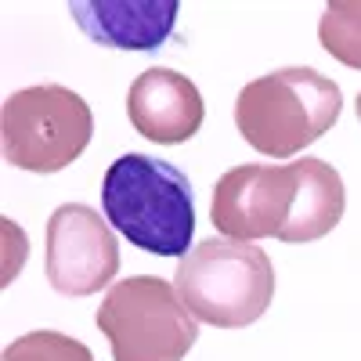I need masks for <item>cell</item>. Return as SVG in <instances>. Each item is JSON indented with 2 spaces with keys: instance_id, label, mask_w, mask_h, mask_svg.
Here are the masks:
<instances>
[{
  "instance_id": "9",
  "label": "cell",
  "mask_w": 361,
  "mask_h": 361,
  "mask_svg": "<svg viewBox=\"0 0 361 361\" xmlns=\"http://www.w3.org/2000/svg\"><path fill=\"white\" fill-rule=\"evenodd\" d=\"M69 11L90 40L112 51H156L177 22L173 0H76Z\"/></svg>"
},
{
  "instance_id": "13",
  "label": "cell",
  "mask_w": 361,
  "mask_h": 361,
  "mask_svg": "<svg viewBox=\"0 0 361 361\" xmlns=\"http://www.w3.org/2000/svg\"><path fill=\"white\" fill-rule=\"evenodd\" d=\"M354 109H357V119H361V94H357V105Z\"/></svg>"
},
{
  "instance_id": "10",
  "label": "cell",
  "mask_w": 361,
  "mask_h": 361,
  "mask_svg": "<svg viewBox=\"0 0 361 361\" xmlns=\"http://www.w3.org/2000/svg\"><path fill=\"white\" fill-rule=\"evenodd\" d=\"M296 202L293 214L286 221V228L279 231L282 243H314V238H325L343 217V180L340 173L329 166L325 159H300L296 163Z\"/></svg>"
},
{
  "instance_id": "11",
  "label": "cell",
  "mask_w": 361,
  "mask_h": 361,
  "mask_svg": "<svg viewBox=\"0 0 361 361\" xmlns=\"http://www.w3.org/2000/svg\"><path fill=\"white\" fill-rule=\"evenodd\" d=\"M318 40L336 62L361 69V0H333L322 15Z\"/></svg>"
},
{
  "instance_id": "6",
  "label": "cell",
  "mask_w": 361,
  "mask_h": 361,
  "mask_svg": "<svg viewBox=\"0 0 361 361\" xmlns=\"http://www.w3.org/2000/svg\"><path fill=\"white\" fill-rule=\"evenodd\" d=\"M296 163L289 166H235L228 170L217 188L209 221L217 231L235 243H253V238H279L286 228L293 202H296Z\"/></svg>"
},
{
  "instance_id": "5",
  "label": "cell",
  "mask_w": 361,
  "mask_h": 361,
  "mask_svg": "<svg viewBox=\"0 0 361 361\" xmlns=\"http://www.w3.org/2000/svg\"><path fill=\"white\" fill-rule=\"evenodd\" d=\"M0 137L11 166L29 173H58L76 163L94 137V112L69 87H25L4 102Z\"/></svg>"
},
{
  "instance_id": "1",
  "label": "cell",
  "mask_w": 361,
  "mask_h": 361,
  "mask_svg": "<svg viewBox=\"0 0 361 361\" xmlns=\"http://www.w3.org/2000/svg\"><path fill=\"white\" fill-rule=\"evenodd\" d=\"M102 206L109 224L145 253L188 257L195 235L192 185L177 166L156 156H119L102 180Z\"/></svg>"
},
{
  "instance_id": "2",
  "label": "cell",
  "mask_w": 361,
  "mask_h": 361,
  "mask_svg": "<svg viewBox=\"0 0 361 361\" xmlns=\"http://www.w3.org/2000/svg\"><path fill=\"white\" fill-rule=\"evenodd\" d=\"M343 94L340 87L318 69L293 66L250 80L238 90L235 127L250 148L264 156H296L340 119Z\"/></svg>"
},
{
  "instance_id": "4",
  "label": "cell",
  "mask_w": 361,
  "mask_h": 361,
  "mask_svg": "<svg viewBox=\"0 0 361 361\" xmlns=\"http://www.w3.org/2000/svg\"><path fill=\"white\" fill-rule=\"evenodd\" d=\"M98 329L116 361H180L199 340V322L177 286L156 275L116 282L98 307Z\"/></svg>"
},
{
  "instance_id": "3",
  "label": "cell",
  "mask_w": 361,
  "mask_h": 361,
  "mask_svg": "<svg viewBox=\"0 0 361 361\" xmlns=\"http://www.w3.org/2000/svg\"><path fill=\"white\" fill-rule=\"evenodd\" d=\"M177 293L195 322L217 329L253 325L275 296V267L253 243L206 238L177 267Z\"/></svg>"
},
{
  "instance_id": "7",
  "label": "cell",
  "mask_w": 361,
  "mask_h": 361,
  "mask_svg": "<svg viewBox=\"0 0 361 361\" xmlns=\"http://www.w3.org/2000/svg\"><path fill=\"white\" fill-rule=\"evenodd\" d=\"M116 271V231L90 206H58L47 221V282L62 296H90L102 293Z\"/></svg>"
},
{
  "instance_id": "12",
  "label": "cell",
  "mask_w": 361,
  "mask_h": 361,
  "mask_svg": "<svg viewBox=\"0 0 361 361\" xmlns=\"http://www.w3.org/2000/svg\"><path fill=\"white\" fill-rule=\"evenodd\" d=\"M0 361H94V354L66 333L37 329V333L11 340L4 347V354H0Z\"/></svg>"
},
{
  "instance_id": "8",
  "label": "cell",
  "mask_w": 361,
  "mask_h": 361,
  "mask_svg": "<svg viewBox=\"0 0 361 361\" xmlns=\"http://www.w3.org/2000/svg\"><path fill=\"white\" fill-rule=\"evenodd\" d=\"M127 116L141 137L159 145H180L199 134L206 102L199 87L177 69H145L127 94Z\"/></svg>"
}]
</instances>
